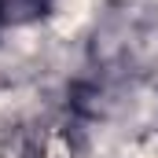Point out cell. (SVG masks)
I'll list each match as a JSON object with an SVG mask.
<instances>
[{"mask_svg":"<svg viewBox=\"0 0 158 158\" xmlns=\"http://www.w3.org/2000/svg\"><path fill=\"white\" fill-rule=\"evenodd\" d=\"M55 0H0V30H19L48 19Z\"/></svg>","mask_w":158,"mask_h":158,"instance_id":"1","label":"cell"}]
</instances>
